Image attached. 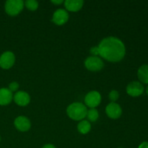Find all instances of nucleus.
Listing matches in <instances>:
<instances>
[{
  "mask_svg": "<svg viewBox=\"0 0 148 148\" xmlns=\"http://www.w3.org/2000/svg\"><path fill=\"white\" fill-rule=\"evenodd\" d=\"M98 47L99 56L108 62H120L126 54L124 43L119 38L113 36L103 39Z\"/></svg>",
  "mask_w": 148,
  "mask_h": 148,
  "instance_id": "1",
  "label": "nucleus"
},
{
  "mask_svg": "<svg viewBox=\"0 0 148 148\" xmlns=\"http://www.w3.org/2000/svg\"><path fill=\"white\" fill-rule=\"evenodd\" d=\"M87 107L82 103H72L66 108L67 116L71 119L75 121H80L84 120L87 116Z\"/></svg>",
  "mask_w": 148,
  "mask_h": 148,
  "instance_id": "2",
  "label": "nucleus"
},
{
  "mask_svg": "<svg viewBox=\"0 0 148 148\" xmlns=\"http://www.w3.org/2000/svg\"><path fill=\"white\" fill-rule=\"evenodd\" d=\"M24 7V1L22 0H7L4 5V9L7 14L16 16L21 12Z\"/></svg>",
  "mask_w": 148,
  "mask_h": 148,
  "instance_id": "3",
  "label": "nucleus"
},
{
  "mask_svg": "<svg viewBox=\"0 0 148 148\" xmlns=\"http://www.w3.org/2000/svg\"><path fill=\"white\" fill-rule=\"evenodd\" d=\"M84 64L86 69L91 72H98L101 70L104 66L103 62L98 56H88Z\"/></svg>",
  "mask_w": 148,
  "mask_h": 148,
  "instance_id": "4",
  "label": "nucleus"
},
{
  "mask_svg": "<svg viewBox=\"0 0 148 148\" xmlns=\"http://www.w3.org/2000/svg\"><path fill=\"white\" fill-rule=\"evenodd\" d=\"M101 102V95L99 92L95 90L90 91L85 97V103L90 108H95Z\"/></svg>",
  "mask_w": 148,
  "mask_h": 148,
  "instance_id": "5",
  "label": "nucleus"
},
{
  "mask_svg": "<svg viewBox=\"0 0 148 148\" xmlns=\"http://www.w3.org/2000/svg\"><path fill=\"white\" fill-rule=\"evenodd\" d=\"M15 62V56L12 51H7L0 56V67L4 69H9Z\"/></svg>",
  "mask_w": 148,
  "mask_h": 148,
  "instance_id": "6",
  "label": "nucleus"
},
{
  "mask_svg": "<svg viewBox=\"0 0 148 148\" xmlns=\"http://www.w3.org/2000/svg\"><path fill=\"white\" fill-rule=\"evenodd\" d=\"M144 86L143 84L138 81H133L128 84L127 86V94L132 97H138L143 95L144 92Z\"/></svg>",
  "mask_w": 148,
  "mask_h": 148,
  "instance_id": "7",
  "label": "nucleus"
},
{
  "mask_svg": "<svg viewBox=\"0 0 148 148\" xmlns=\"http://www.w3.org/2000/svg\"><path fill=\"white\" fill-rule=\"evenodd\" d=\"M69 20V13L66 10L58 9L54 12L52 17V21L56 25H64Z\"/></svg>",
  "mask_w": 148,
  "mask_h": 148,
  "instance_id": "8",
  "label": "nucleus"
},
{
  "mask_svg": "<svg viewBox=\"0 0 148 148\" xmlns=\"http://www.w3.org/2000/svg\"><path fill=\"white\" fill-rule=\"evenodd\" d=\"M106 114L110 119H116L121 116L122 109L118 103L111 102L106 107Z\"/></svg>",
  "mask_w": 148,
  "mask_h": 148,
  "instance_id": "9",
  "label": "nucleus"
},
{
  "mask_svg": "<svg viewBox=\"0 0 148 148\" xmlns=\"http://www.w3.org/2000/svg\"><path fill=\"white\" fill-rule=\"evenodd\" d=\"M14 125L18 131L25 132L30 130L31 127V123H30V119L26 116H19L14 119Z\"/></svg>",
  "mask_w": 148,
  "mask_h": 148,
  "instance_id": "10",
  "label": "nucleus"
},
{
  "mask_svg": "<svg viewBox=\"0 0 148 148\" xmlns=\"http://www.w3.org/2000/svg\"><path fill=\"white\" fill-rule=\"evenodd\" d=\"M14 103L19 106H26L30 102V97L25 91H17L13 96Z\"/></svg>",
  "mask_w": 148,
  "mask_h": 148,
  "instance_id": "11",
  "label": "nucleus"
},
{
  "mask_svg": "<svg viewBox=\"0 0 148 148\" xmlns=\"http://www.w3.org/2000/svg\"><path fill=\"white\" fill-rule=\"evenodd\" d=\"M84 1L82 0H66L64 7L66 11L77 12L82 9Z\"/></svg>",
  "mask_w": 148,
  "mask_h": 148,
  "instance_id": "12",
  "label": "nucleus"
},
{
  "mask_svg": "<svg viewBox=\"0 0 148 148\" xmlns=\"http://www.w3.org/2000/svg\"><path fill=\"white\" fill-rule=\"evenodd\" d=\"M13 100L12 92L8 88L0 89V106H7Z\"/></svg>",
  "mask_w": 148,
  "mask_h": 148,
  "instance_id": "13",
  "label": "nucleus"
},
{
  "mask_svg": "<svg viewBox=\"0 0 148 148\" xmlns=\"http://www.w3.org/2000/svg\"><path fill=\"white\" fill-rule=\"evenodd\" d=\"M139 80L144 84H148V65H142L137 71Z\"/></svg>",
  "mask_w": 148,
  "mask_h": 148,
  "instance_id": "14",
  "label": "nucleus"
},
{
  "mask_svg": "<svg viewBox=\"0 0 148 148\" xmlns=\"http://www.w3.org/2000/svg\"><path fill=\"white\" fill-rule=\"evenodd\" d=\"M91 124L87 120H82L77 124V131L82 134H86L90 131Z\"/></svg>",
  "mask_w": 148,
  "mask_h": 148,
  "instance_id": "15",
  "label": "nucleus"
},
{
  "mask_svg": "<svg viewBox=\"0 0 148 148\" xmlns=\"http://www.w3.org/2000/svg\"><path fill=\"white\" fill-rule=\"evenodd\" d=\"M86 117L88 118V121L95 122L99 117V113H98V110L95 108H90V110H88Z\"/></svg>",
  "mask_w": 148,
  "mask_h": 148,
  "instance_id": "16",
  "label": "nucleus"
},
{
  "mask_svg": "<svg viewBox=\"0 0 148 148\" xmlns=\"http://www.w3.org/2000/svg\"><path fill=\"white\" fill-rule=\"evenodd\" d=\"M24 6L30 11H36L38 8V2L36 0H27L24 2Z\"/></svg>",
  "mask_w": 148,
  "mask_h": 148,
  "instance_id": "17",
  "label": "nucleus"
},
{
  "mask_svg": "<svg viewBox=\"0 0 148 148\" xmlns=\"http://www.w3.org/2000/svg\"><path fill=\"white\" fill-rule=\"evenodd\" d=\"M108 98H109L110 101L112 103H116V101L119 99V93L116 90H113L110 92L109 95H108Z\"/></svg>",
  "mask_w": 148,
  "mask_h": 148,
  "instance_id": "18",
  "label": "nucleus"
},
{
  "mask_svg": "<svg viewBox=\"0 0 148 148\" xmlns=\"http://www.w3.org/2000/svg\"><path fill=\"white\" fill-rule=\"evenodd\" d=\"M18 88H19V84L17 83V82H12L9 85L8 89L12 92H16V91L18 90Z\"/></svg>",
  "mask_w": 148,
  "mask_h": 148,
  "instance_id": "19",
  "label": "nucleus"
},
{
  "mask_svg": "<svg viewBox=\"0 0 148 148\" xmlns=\"http://www.w3.org/2000/svg\"><path fill=\"white\" fill-rule=\"evenodd\" d=\"M90 53L92 56H99V51H98V46H93L90 49Z\"/></svg>",
  "mask_w": 148,
  "mask_h": 148,
  "instance_id": "20",
  "label": "nucleus"
},
{
  "mask_svg": "<svg viewBox=\"0 0 148 148\" xmlns=\"http://www.w3.org/2000/svg\"><path fill=\"white\" fill-rule=\"evenodd\" d=\"M138 148H148V142H143L139 145Z\"/></svg>",
  "mask_w": 148,
  "mask_h": 148,
  "instance_id": "21",
  "label": "nucleus"
},
{
  "mask_svg": "<svg viewBox=\"0 0 148 148\" xmlns=\"http://www.w3.org/2000/svg\"><path fill=\"white\" fill-rule=\"evenodd\" d=\"M51 2L56 4V5H59V4L64 3V1L63 0H52V1H51Z\"/></svg>",
  "mask_w": 148,
  "mask_h": 148,
  "instance_id": "22",
  "label": "nucleus"
},
{
  "mask_svg": "<svg viewBox=\"0 0 148 148\" xmlns=\"http://www.w3.org/2000/svg\"><path fill=\"white\" fill-rule=\"evenodd\" d=\"M42 148H56V147L52 144H46Z\"/></svg>",
  "mask_w": 148,
  "mask_h": 148,
  "instance_id": "23",
  "label": "nucleus"
},
{
  "mask_svg": "<svg viewBox=\"0 0 148 148\" xmlns=\"http://www.w3.org/2000/svg\"><path fill=\"white\" fill-rule=\"evenodd\" d=\"M146 93H147V95H148V86L146 88Z\"/></svg>",
  "mask_w": 148,
  "mask_h": 148,
  "instance_id": "24",
  "label": "nucleus"
},
{
  "mask_svg": "<svg viewBox=\"0 0 148 148\" xmlns=\"http://www.w3.org/2000/svg\"><path fill=\"white\" fill-rule=\"evenodd\" d=\"M0 142H1V137H0Z\"/></svg>",
  "mask_w": 148,
  "mask_h": 148,
  "instance_id": "25",
  "label": "nucleus"
}]
</instances>
